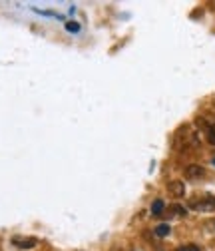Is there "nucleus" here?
<instances>
[{
  "mask_svg": "<svg viewBox=\"0 0 215 251\" xmlns=\"http://www.w3.org/2000/svg\"><path fill=\"white\" fill-rule=\"evenodd\" d=\"M190 207L195 211H215V198L213 196H197L190 200Z\"/></svg>",
  "mask_w": 215,
  "mask_h": 251,
  "instance_id": "obj_1",
  "label": "nucleus"
},
{
  "mask_svg": "<svg viewBox=\"0 0 215 251\" xmlns=\"http://www.w3.org/2000/svg\"><path fill=\"white\" fill-rule=\"evenodd\" d=\"M207 142H209L211 146H215V124L209 126V130H207Z\"/></svg>",
  "mask_w": 215,
  "mask_h": 251,
  "instance_id": "obj_5",
  "label": "nucleus"
},
{
  "mask_svg": "<svg viewBox=\"0 0 215 251\" xmlns=\"http://www.w3.org/2000/svg\"><path fill=\"white\" fill-rule=\"evenodd\" d=\"M171 213H179V215H183V213H186V209L179 207V205H171Z\"/></svg>",
  "mask_w": 215,
  "mask_h": 251,
  "instance_id": "obj_9",
  "label": "nucleus"
},
{
  "mask_svg": "<svg viewBox=\"0 0 215 251\" xmlns=\"http://www.w3.org/2000/svg\"><path fill=\"white\" fill-rule=\"evenodd\" d=\"M68 30H78V24L76 22H68Z\"/></svg>",
  "mask_w": 215,
  "mask_h": 251,
  "instance_id": "obj_11",
  "label": "nucleus"
},
{
  "mask_svg": "<svg viewBox=\"0 0 215 251\" xmlns=\"http://www.w3.org/2000/svg\"><path fill=\"white\" fill-rule=\"evenodd\" d=\"M169 233V227L167 226H160V227H156V235H160V237H166Z\"/></svg>",
  "mask_w": 215,
  "mask_h": 251,
  "instance_id": "obj_7",
  "label": "nucleus"
},
{
  "mask_svg": "<svg viewBox=\"0 0 215 251\" xmlns=\"http://www.w3.org/2000/svg\"><path fill=\"white\" fill-rule=\"evenodd\" d=\"M183 174H186L188 179H201L205 176V168H201L197 164H191V166H188L186 170H183Z\"/></svg>",
  "mask_w": 215,
  "mask_h": 251,
  "instance_id": "obj_3",
  "label": "nucleus"
},
{
  "mask_svg": "<svg viewBox=\"0 0 215 251\" xmlns=\"http://www.w3.org/2000/svg\"><path fill=\"white\" fill-rule=\"evenodd\" d=\"M12 245L18 247V249H32V247H36V239H34V237H20V235H14V237H12Z\"/></svg>",
  "mask_w": 215,
  "mask_h": 251,
  "instance_id": "obj_2",
  "label": "nucleus"
},
{
  "mask_svg": "<svg viewBox=\"0 0 215 251\" xmlns=\"http://www.w3.org/2000/svg\"><path fill=\"white\" fill-rule=\"evenodd\" d=\"M177 251H201L197 245H183V247H179Z\"/></svg>",
  "mask_w": 215,
  "mask_h": 251,
  "instance_id": "obj_8",
  "label": "nucleus"
},
{
  "mask_svg": "<svg viewBox=\"0 0 215 251\" xmlns=\"http://www.w3.org/2000/svg\"><path fill=\"white\" fill-rule=\"evenodd\" d=\"M213 164H215V160H213Z\"/></svg>",
  "mask_w": 215,
  "mask_h": 251,
  "instance_id": "obj_12",
  "label": "nucleus"
},
{
  "mask_svg": "<svg viewBox=\"0 0 215 251\" xmlns=\"http://www.w3.org/2000/svg\"><path fill=\"white\" fill-rule=\"evenodd\" d=\"M162 209H164V201H162V200L153 201V205H151V211H153V213L158 215V213H162Z\"/></svg>",
  "mask_w": 215,
  "mask_h": 251,
  "instance_id": "obj_6",
  "label": "nucleus"
},
{
  "mask_svg": "<svg viewBox=\"0 0 215 251\" xmlns=\"http://www.w3.org/2000/svg\"><path fill=\"white\" fill-rule=\"evenodd\" d=\"M167 190H169V194H171V196L181 198V196H183V192H186V187H183V183H181V181H169Z\"/></svg>",
  "mask_w": 215,
  "mask_h": 251,
  "instance_id": "obj_4",
  "label": "nucleus"
},
{
  "mask_svg": "<svg viewBox=\"0 0 215 251\" xmlns=\"http://www.w3.org/2000/svg\"><path fill=\"white\" fill-rule=\"evenodd\" d=\"M205 227H207L209 231H213V233H215V219H211V222H207V224H205Z\"/></svg>",
  "mask_w": 215,
  "mask_h": 251,
  "instance_id": "obj_10",
  "label": "nucleus"
}]
</instances>
